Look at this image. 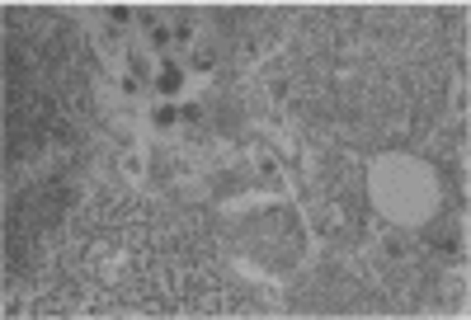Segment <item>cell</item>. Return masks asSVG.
Returning <instances> with one entry per match:
<instances>
[{
	"label": "cell",
	"instance_id": "1",
	"mask_svg": "<svg viewBox=\"0 0 471 320\" xmlns=\"http://www.w3.org/2000/svg\"><path fill=\"white\" fill-rule=\"evenodd\" d=\"M250 165H255V175H260L264 184H274L278 179V160L269 156V151H250Z\"/></svg>",
	"mask_w": 471,
	"mask_h": 320
},
{
	"label": "cell",
	"instance_id": "2",
	"mask_svg": "<svg viewBox=\"0 0 471 320\" xmlns=\"http://www.w3.org/2000/svg\"><path fill=\"white\" fill-rule=\"evenodd\" d=\"M156 90H161V95H175L179 90V66H165L161 76H156Z\"/></svg>",
	"mask_w": 471,
	"mask_h": 320
}]
</instances>
